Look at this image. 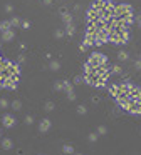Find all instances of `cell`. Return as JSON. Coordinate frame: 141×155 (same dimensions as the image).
Masks as SVG:
<instances>
[{"mask_svg": "<svg viewBox=\"0 0 141 155\" xmlns=\"http://www.w3.org/2000/svg\"><path fill=\"white\" fill-rule=\"evenodd\" d=\"M129 40V29L123 30V32H116V30H109V42L116 43V45H124Z\"/></svg>", "mask_w": 141, "mask_h": 155, "instance_id": "6da1fadb", "label": "cell"}, {"mask_svg": "<svg viewBox=\"0 0 141 155\" xmlns=\"http://www.w3.org/2000/svg\"><path fill=\"white\" fill-rule=\"evenodd\" d=\"M128 13H133V9H131L129 3H119V5L114 7V17L116 19H123Z\"/></svg>", "mask_w": 141, "mask_h": 155, "instance_id": "7a4b0ae2", "label": "cell"}, {"mask_svg": "<svg viewBox=\"0 0 141 155\" xmlns=\"http://www.w3.org/2000/svg\"><path fill=\"white\" fill-rule=\"evenodd\" d=\"M89 63L92 65H106L108 63V57L104 55V53H101V52H92L89 55V60H87Z\"/></svg>", "mask_w": 141, "mask_h": 155, "instance_id": "3957f363", "label": "cell"}, {"mask_svg": "<svg viewBox=\"0 0 141 155\" xmlns=\"http://www.w3.org/2000/svg\"><path fill=\"white\" fill-rule=\"evenodd\" d=\"M106 42H109V29L108 27L96 32V42H94V45H102Z\"/></svg>", "mask_w": 141, "mask_h": 155, "instance_id": "277c9868", "label": "cell"}, {"mask_svg": "<svg viewBox=\"0 0 141 155\" xmlns=\"http://www.w3.org/2000/svg\"><path fill=\"white\" fill-rule=\"evenodd\" d=\"M116 104H118V107H121L123 110H128L129 105L133 104V100H131L128 95H121V97H116Z\"/></svg>", "mask_w": 141, "mask_h": 155, "instance_id": "5b68a950", "label": "cell"}, {"mask_svg": "<svg viewBox=\"0 0 141 155\" xmlns=\"http://www.w3.org/2000/svg\"><path fill=\"white\" fill-rule=\"evenodd\" d=\"M128 112H129V114H134V115H140L141 114V97L136 98V100H133V104L129 105Z\"/></svg>", "mask_w": 141, "mask_h": 155, "instance_id": "8992f818", "label": "cell"}, {"mask_svg": "<svg viewBox=\"0 0 141 155\" xmlns=\"http://www.w3.org/2000/svg\"><path fill=\"white\" fill-rule=\"evenodd\" d=\"M86 20H87V22H96V20H99V10H96L94 7H89V10L86 12Z\"/></svg>", "mask_w": 141, "mask_h": 155, "instance_id": "52a82bcc", "label": "cell"}, {"mask_svg": "<svg viewBox=\"0 0 141 155\" xmlns=\"http://www.w3.org/2000/svg\"><path fill=\"white\" fill-rule=\"evenodd\" d=\"M2 125L5 127V128H12V127L15 125V117L10 115V114H5V115L2 117Z\"/></svg>", "mask_w": 141, "mask_h": 155, "instance_id": "ba28073f", "label": "cell"}, {"mask_svg": "<svg viewBox=\"0 0 141 155\" xmlns=\"http://www.w3.org/2000/svg\"><path fill=\"white\" fill-rule=\"evenodd\" d=\"M17 84H19V75H10V77H7V82H5V88L15 90V88H17Z\"/></svg>", "mask_w": 141, "mask_h": 155, "instance_id": "9c48e42d", "label": "cell"}, {"mask_svg": "<svg viewBox=\"0 0 141 155\" xmlns=\"http://www.w3.org/2000/svg\"><path fill=\"white\" fill-rule=\"evenodd\" d=\"M109 3H113V0H94L91 7H94L96 10H99V12H101V10L104 9V7H108Z\"/></svg>", "mask_w": 141, "mask_h": 155, "instance_id": "30bf717a", "label": "cell"}, {"mask_svg": "<svg viewBox=\"0 0 141 155\" xmlns=\"http://www.w3.org/2000/svg\"><path fill=\"white\" fill-rule=\"evenodd\" d=\"M50 125H52V122H50L49 118H42L40 124H39V132L40 134H45V132L50 128Z\"/></svg>", "mask_w": 141, "mask_h": 155, "instance_id": "8fae6325", "label": "cell"}, {"mask_svg": "<svg viewBox=\"0 0 141 155\" xmlns=\"http://www.w3.org/2000/svg\"><path fill=\"white\" fill-rule=\"evenodd\" d=\"M60 17H62V20H64V23H66V25L72 23V15H70L66 9H60Z\"/></svg>", "mask_w": 141, "mask_h": 155, "instance_id": "7c38bea8", "label": "cell"}, {"mask_svg": "<svg viewBox=\"0 0 141 155\" xmlns=\"http://www.w3.org/2000/svg\"><path fill=\"white\" fill-rule=\"evenodd\" d=\"M96 68H98V65H92L87 62L84 65V75H96Z\"/></svg>", "mask_w": 141, "mask_h": 155, "instance_id": "4fadbf2b", "label": "cell"}, {"mask_svg": "<svg viewBox=\"0 0 141 155\" xmlns=\"http://www.w3.org/2000/svg\"><path fill=\"white\" fill-rule=\"evenodd\" d=\"M14 37H15V33H14L12 29L2 32V40H3V42H10V40H14Z\"/></svg>", "mask_w": 141, "mask_h": 155, "instance_id": "5bb4252c", "label": "cell"}, {"mask_svg": "<svg viewBox=\"0 0 141 155\" xmlns=\"http://www.w3.org/2000/svg\"><path fill=\"white\" fill-rule=\"evenodd\" d=\"M84 82L91 85V87H96V84H98V75H84Z\"/></svg>", "mask_w": 141, "mask_h": 155, "instance_id": "9a60e30c", "label": "cell"}, {"mask_svg": "<svg viewBox=\"0 0 141 155\" xmlns=\"http://www.w3.org/2000/svg\"><path fill=\"white\" fill-rule=\"evenodd\" d=\"M109 94L114 98L118 97V95H119V84H113V85H109Z\"/></svg>", "mask_w": 141, "mask_h": 155, "instance_id": "2e32d148", "label": "cell"}, {"mask_svg": "<svg viewBox=\"0 0 141 155\" xmlns=\"http://www.w3.org/2000/svg\"><path fill=\"white\" fill-rule=\"evenodd\" d=\"M12 147H14V142H12L10 138H7V137L2 138V148H3V150H10Z\"/></svg>", "mask_w": 141, "mask_h": 155, "instance_id": "e0dca14e", "label": "cell"}, {"mask_svg": "<svg viewBox=\"0 0 141 155\" xmlns=\"http://www.w3.org/2000/svg\"><path fill=\"white\" fill-rule=\"evenodd\" d=\"M118 60H121V62H128V60H129V53L124 52V50L118 52Z\"/></svg>", "mask_w": 141, "mask_h": 155, "instance_id": "ac0fdd59", "label": "cell"}, {"mask_svg": "<svg viewBox=\"0 0 141 155\" xmlns=\"http://www.w3.org/2000/svg\"><path fill=\"white\" fill-rule=\"evenodd\" d=\"M12 29V23H10V20H3L2 23H0V32H5V30Z\"/></svg>", "mask_w": 141, "mask_h": 155, "instance_id": "d6986e66", "label": "cell"}, {"mask_svg": "<svg viewBox=\"0 0 141 155\" xmlns=\"http://www.w3.org/2000/svg\"><path fill=\"white\" fill-rule=\"evenodd\" d=\"M66 35H67V37H72V35H74V32H76V29H74V25H72V23H69V25H66Z\"/></svg>", "mask_w": 141, "mask_h": 155, "instance_id": "ffe728a7", "label": "cell"}, {"mask_svg": "<svg viewBox=\"0 0 141 155\" xmlns=\"http://www.w3.org/2000/svg\"><path fill=\"white\" fill-rule=\"evenodd\" d=\"M64 35H66V30H64V29H57L56 32H54V37H56L57 40L64 39Z\"/></svg>", "mask_w": 141, "mask_h": 155, "instance_id": "44dd1931", "label": "cell"}, {"mask_svg": "<svg viewBox=\"0 0 141 155\" xmlns=\"http://www.w3.org/2000/svg\"><path fill=\"white\" fill-rule=\"evenodd\" d=\"M49 68L52 70V72H57V70L60 68V63L57 62V60H52V62L49 63Z\"/></svg>", "mask_w": 141, "mask_h": 155, "instance_id": "7402d4cb", "label": "cell"}, {"mask_svg": "<svg viewBox=\"0 0 141 155\" xmlns=\"http://www.w3.org/2000/svg\"><path fill=\"white\" fill-rule=\"evenodd\" d=\"M10 107H12V110H15V112H19L20 108H22V102H20V100H14V102L10 104Z\"/></svg>", "mask_w": 141, "mask_h": 155, "instance_id": "603a6c76", "label": "cell"}, {"mask_svg": "<svg viewBox=\"0 0 141 155\" xmlns=\"http://www.w3.org/2000/svg\"><path fill=\"white\" fill-rule=\"evenodd\" d=\"M9 98H5V97H2L0 98V108H2V110H5V108H9Z\"/></svg>", "mask_w": 141, "mask_h": 155, "instance_id": "cb8c5ba5", "label": "cell"}, {"mask_svg": "<svg viewBox=\"0 0 141 155\" xmlns=\"http://www.w3.org/2000/svg\"><path fill=\"white\" fill-rule=\"evenodd\" d=\"M10 23H12V27H20V25H22V20H20L19 17H12V19H10Z\"/></svg>", "mask_w": 141, "mask_h": 155, "instance_id": "d4e9b609", "label": "cell"}, {"mask_svg": "<svg viewBox=\"0 0 141 155\" xmlns=\"http://www.w3.org/2000/svg\"><path fill=\"white\" fill-rule=\"evenodd\" d=\"M111 73H114V75L123 73V67H119V65H113V67H111Z\"/></svg>", "mask_w": 141, "mask_h": 155, "instance_id": "484cf974", "label": "cell"}, {"mask_svg": "<svg viewBox=\"0 0 141 155\" xmlns=\"http://www.w3.org/2000/svg\"><path fill=\"white\" fill-rule=\"evenodd\" d=\"M62 87H64L66 92H70L72 90V84H70L69 80H62Z\"/></svg>", "mask_w": 141, "mask_h": 155, "instance_id": "4316f807", "label": "cell"}, {"mask_svg": "<svg viewBox=\"0 0 141 155\" xmlns=\"http://www.w3.org/2000/svg\"><path fill=\"white\" fill-rule=\"evenodd\" d=\"M72 84H74V85H81V84H84V77H82V75H76L74 80H72Z\"/></svg>", "mask_w": 141, "mask_h": 155, "instance_id": "83f0119b", "label": "cell"}, {"mask_svg": "<svg viewBox=\"0 0 141 155\" xmlns=\"http://www.w3.org/2000/svg\"><path fill=\"white\" fill-rule=\"evenodd\" d=\"M54 90H56V92H60V90H64V87H62V80H57V82L54 84Z\"/></svg>", "mask_w": 141, "mask_h": 155, "instance_id": "f1b7e54d", "label": "cell"}, {"mask_svg": "<svg viewBox=\"0 0 141 155\" xmlns=\"http://www.w3.org/2000/svg\"><path fill=\"white\" fill-rule=\"evenodd\" d=\"M106 134H108V128H106L104 125L98 127V135H106Z\"/></svg>", "mask_w": 141, "mask_h": 155, "instance_id": "f546056e", "label": "cell"}, {"mask_svg": "<svg viewBox=\"0 0 141 155\" xmlns=\"http://www.w3.org/2000/svg\"><path fill=\"white\" fill-rule=\"evenodd\" d=\"M77 114H79V115H86V114H87V108L84 105H79L77 107Z\"/></svg>", "mask_w": 141, "mask_h": 155, "instance_id": "4dcf8cb0", "label": "cell"}, {"mask_svg": "<svg viewBox=\"0 0 141 155\" xmlns=\"http://www.w3.org/2000/svg\"><path fill=\"white\" fill-rule=\"evenodd\" d=\"M89 142H92V144L98 142V132L96 134H89Z\"/></svg>", "mask_w": 141, "mask_h": 155, "instance_id": "1f68e13d", "label": "cell"}, {"mask_svg": "<svg viewBox=\"0 0 141 155\" xmlns=\"http://www.w3.org/2000/svg\"><path fill=\"white\" fill-rule=\"evenodd\" d=\"M44 108H45V112H52V110H54V104H52V102H47Z\"/></svg>", "mask_w": 141, "mask_h": 155, "instance_id": "d6a6232c", "label": "cell"}, {"mask_svg": "<svg viewBox=\"0 0 141 155\" xmlns=\"http://www.w3.org/2000/svg\"><path fill=\"white\" fill-rule=\"evenodd\" d=\"M24 122H25L27 125H32V124H34V117H32V115H27V117H25V120H24Z\"/></svg>", "mask_w": 141, "mask_h": 155, "instance_id": "836d02e7", "label": "cell"}, {"mask_svg": "<svg viewBox=\"0 0 141 155\" xmlns=\"http://www.w3.org/2000/svg\"><path fill=\"white\" fill-rule=\"evenodd\" d=\"M62 150H64L66 154H74V148H72L70 145H64V148H62Z\"/></svg>", "mask_w": 141, "mask_h": 155, "instance_id": "e575fe53", "label": "cell"}, {"mask_svg": "<svg viewBox=\"0 0 141 155\" xmlns=\"http://www.w3.org/2000/svg\"><path fill=\"white\" fill-rule=\"evenodd\" d=\"M67 98H69L70 102H74V100H76V94H74V90H70V92H67Z\"/></svg>", "mask_w": 141, "mask_h": 155, "instance_id": "d590c367", "label": "cell"}, {"mask_svg": "<svg viewBox=\"0 0 141 155\" xmlns=\"http://www.w3.org/2000/svg\"><path fill=\"white\" fill-rule=\"evenodd\" d=\"M5 12H7V13H12V12H14V5H12V3H7V5H5Z\"/></svg>", "mask_w": 141, "mask_h": 155, "instance_id": "8d00e7d4", "label": "cell"}, {"mask_svg": "<svg viewBox=\"0 0 141 155\" xmlns=\"http://www.w3.org/2000/svg\"><path fill=\"white\" fill-rule=\"evenodd\" d=\"M133 65H134L136 70H141V60H140V58H138V60H134V63H133Z\"/></svg>", "mask_w": 141, "mask_h": 155, "instance_id": "74e56055", "label": "cell"}, {"mask_svg": "<svg viewBox=\"0 0 141 155\" xmlns=\"http://www.w3.org/2000/svg\"><path fill=\"white\" fill-rule=\"evenodd\" d=\"M20 27H22V29H30V22H27V20H25V22H22V25H20Z\"/></svg>", "mask_w": 141, "mask_h": 155, "instance_id": "f35d334b", "label": "cell"}, {"mask_svg": "<svg viewBox=\"0 0 141 155\" xmlns=\"http://www.w3.org/2000/svg\"><path fill=\"white\" fill-rule=\"evenodd\" d=\"M25 62V57L24 55H19V63H24Z\"/></svg>", "mask_w": 141, "mask_h": 155, "instance_id": "ab89813d", "label": "cell"}, {"mask_svg": "<svg viewBox=\"0 0 141 155\" xmlns=\"http://www.w3.org/2000/svg\"><path fill=\"white\" fill-rule=\"evenodd\" d=\"M92 102H94V104H99V97H98V95H94V97H92Z\"/></svg>", "mask_w": 141, "mask_h": 155, "instance_id": "60d3db41", "label": "cell"}, {"mask_svg": "<svg viewBox=\"0 0 141 155\" xmlns=\"http://www.w3.org/2000/svg\"><path fill=\"white\" fill-rule=\"evenodd\" d=\"M136 22H138V25H140V29H141V13L136 17Z\"/></svg>", "mask_w": 141, "mask_h": 155, "instance_id": "b9f144b4", "label": "cell"}, {"mask_svg": "<svg viewBox=\"0 0 141 155\" xmlns=\"http://www.w3.org/2000/svg\"><path fill=\"white\" fill-rule=\"evenodd\" d=\"M42 3H44V5H50V3H52V0H42Z\"/></svg>", "mask_w": 141, "mask_h": 155, "instance_id": "7bdbcfd3", "label": "cell"}, {"mask_svg": "<svg viewBox=\"0 0 141 155\" xmlns=\"http://www.w3.org/2000/svg\"><path fill=\"white\" fill-rule=\"evenodd\" d=\"M86 49H87V47H86L84 43H82V45H81V47H79V50H81V52H86Z\"/></svg>", "mask_w": 141, "mask_h": 155, "instance_id": "ee69618b", "label": "cell"}, {"mask_svg": "<svg viewBox=\"0 0 141 155\" xmlns=\"http://www.w3.org/2000/svg\"><path fill=\"white\" fill-rule=\"evenodd\" d=\"M81 10V5H74V12H79Z\"/></svg>", "mask_w": 141, "mask_h": 155, "instance_id": "f6af8a7d", "label": "cell"}, {"mask_svg": "<svg viewBox=\"0 0 141 155\" xmlns=\"http://www.w3.org/2000/svg\"><path fill=\"white\" fill-rule=\"evenodd\" d=\"M0 137H2V130H0Z\"/></svg>", "mask_w": 141, "mask_h": 155, "instance_id": "bcb514c9", "label": "cell"}, {"mask_svg": "<svg viewBox=\"0 0 141 155\" xmlns=\"http://www.w3.org/2000/svg\"><path fill=\"white\" fill-rule=\"evenodd\" d=\"M140 60H141V53H140Z\"/></svg>", "mask_w": 141, "mask_h": 155, "instance_id": "7dc6e473", "label": "cell"}, {"mask_svg": "<svg viewBox=\"0 0 141 155\" xmlns=\"http://www.w3.org/2000/svg\"><path fill=\"white\" fill-rule=\"evenodd\" d=\"M0 60H2V57H0Z\"/></svg>", "mask_w": 141, "mask_h": 155, "instance_id": "c3c4849f", "label": "cell"}, {"mask_svg": "<svg viewBox=\"0 0 141 155\" xmlns=\"http://www.w3.org/2000/svg\"><path fill=\"white\" fill-rule=\"evenodd\" d=\"M140 115H141V114H140Z\"/></svg>", "mask_w": 141, "mask_h": 155, "instance_id": "681fc988", "label": "cell"}]
</instances>
